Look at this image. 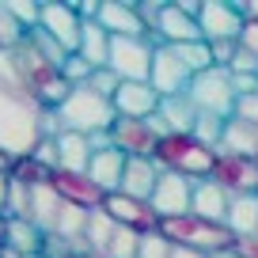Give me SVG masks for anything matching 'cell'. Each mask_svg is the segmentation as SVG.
<instances>
[{
  "label": "cell",
  "instance_id": "1",
  "mask_svg": "<svg viewBox=\"0 0 258 258\" xmlns=\"http://www.w3.org/2000/svg\"><path fill=\"white\" fill-rule=\"evenodd\" d=\"M42 114L46 110H38L27 95L0 84V152L8 160L34 156L38 141L46 137L42 133Z\"/></svg>",
  "mask_w": 258,
  "mask_h": 258
},
{
  "label": "cell",
  "instance_id": "2",
  "mask_svg": "<svg viewBox=\"0 0 258 258\" xmlns=\"http://www.w3.org/2000/svg\"><path fill=\"white\" fill-rule=\"evenodd\" d=\"M57 125L69 129V133H84V137H99V133H110V125L118 121L114 103L103 99L91 88H73V95L57 106Z\"/></svg>",
  "mask_w": 258,
  "mask_h": 258
},
{
  "label": "cell",
  "instance_id": "3",
  "mask_svg": "<svg viewBox=\"0 0 258 258\" xmlns=\"http://www.w3.org/2000/svg\"><path fill=\"white\" fill-rule=\"evenodd\" d=\"M156 163H160V171H175V175L202 182V178H213L217 148L202 145L194 133H167L160 141V148H156Z\"/></svg>",
  "mask_w": 258,
  "mask_h": 258
},
{
  "label": "cell",
  "instance_id": "4",
  "mask_svg": "<svg viewBox=\"0 0 258 258\" xmlns=\"http://www.w3.org/2000/svg\"><path fill=\"white\" fill-rule=\"evenodd\" d=\"M160 235H167L175 247H194L202 254H220V250L235 247V235L228 232V224H213V220H202L194 213L160 220Z\"/></svg>",
  "mask_w": 258,
  "mask_h": 258
},
{
  "label": "cell",
  "instance_id": "5",
  "mask_svg": "<svg viewBox=\"0 0 258 258\" xmlns=\"http://www.w3.org/2000/svg\"><path fill=\"white\" fill-rule=\"evenodd\" d=\"M156 38H110V69L121 84H145L152 76V61H156Z\"/></svg>",
  "mask_w": 258,
  "mask_h": 258
},
{
  "label": "cell",
  "instance_id": "6",
  "mask_svg": "<svg viewBox=\"0 0 258 258\" xmlns=\"http://www.w3.org/2000/svg\"><path fill=\"white\" fill-rule=\"evenodd\" d=\"M190 103L198 106V114H213V118H232L235 114V88H232V73L228 69H209L198 73L190 80Z\"/></svg>",
  "mask_w": 258,
  "mask_h": 258
},
{
  "label": "cell",
  "instance_id": "7",
  "mask_svg": "<svg viewBox=\"0 0 258 258\" xmlns=\"http://www.w3.org/2000/svg\"><path fill=\"white\" fill-rule=\"evenodd\" d=\"M198 12L202 4H186V0H175V4H163L160 16H156L152 38L163 42V46H186V42H202V27H198Z\"/></svg>",
  "mask_w": 258,
  "mask_h": 258
},
{
  "label": "cell",
  "instance_id": "8",
  "mask_svg": "<svg viewBox=\"0 0 258 258\" xmlns=\"http://www.w3.org/2000/svg\"><path fill=\"white\" fill-rule=\"evenodd\" d=\"M163 133L156 129V121H141V118H118L110 125V145L118 152H125L129 160H156Z\"/></svg>",
  "mask_w": 258,
  "mask_h": 258
},
{
  "label": "cell",
  "instance_id": "9",
  "mask_svg": "<svg viewBox=\"0 0 258 258\" xmlns=\"http://www.w3.org/2000/svg\"><path fill=\"white\" fill-rule=\"evenodd\" d=\"M198 27H202L205 42H239L247 16H243V4L232 0H205L202 12H198Z\"/></svg>",
  "mask_w": 258,
  "mask_h": 258
},
{
  "label": "cell",
  "instance_id": "10",
  "mask_svg": "<svg viewBox=\"0 0 258 258\" xmlns=\"http://www.w3.org/2000/svg\"><path fill=\"white\" fill-rule=\"evenodd\" d=\"M38 31H46L49 38H57L69 53H76V49H80V34H84V19H80L73 0H42Z\"/></svg>",
  "mask_w": 258,
  "mask_h": 258
},
{
  "label": "cell",
  "instance_id": "11",
  "mask_svg": "<svg viewBox=\"0 0 258 258\" xmlns=\"http://www.w3.org/2000/svg\"><path fill=\"white\" fill-rule=\"evenodd\" d=\"M190 202H194V178L186 175H175V171H160V182H156L148 205L156 209L160 220H171V217H186L190 213Z\"/></svg>",
  "mask_w": 258,
  "mask_h": 258
},
{
  "label": "cell",
  "instance_id": "12",
  "mask_svg": "<svg viewBox=\"0 0 258 258\" xmlns=\"http://www.w3.org/2000/svg\"><path fill=\"white\" fill-rule=\"evenodd\" d=\"M95 23L103 27L110 38H152V31H148V23L141 19L133 0H103Z\"/></svg>",
  "mask_w": 258,
  "mask_h": 258
},
{
  "label": "cell",
  "instance_id": "13",
  "mask_svg": "<svg viewBox=\"0 0 258 258\" xmlns=\"http://www.w3.org/2000/svg\"><path fill=\"white\" fill-rule=\"evenodd\" d=\"M103 213L114 220V224L121 228H133V232L148 235V232H160V217H156V209L148 202H137V198H129V194H106L103 202Z\"/></svg>",
  "mask_w": 258,
  "mask_h": 258
},
{
  "label": "cell",
  "instance_id": "14",
  "mask_svg": "<svg viewBox=\"0 0 258 258\" xmlns=\"http://www.w3.org/2000/svg\"><path fill=\"white\" fill-rule=\"evenodd\" d=\"M190 80H194V73L178 61L175 49L160 42V46H156V61H152V76H148V84H152L163 99H171V95H186V91H190Z\"/></svg>",
  "mask_w": 258,
  "mask_h": 258
},
{
  "label": "cell",
  "instance_id": "15",
  "mask_svg": "<svg viewBox=\"0 0 258 258\" xmlns=\"http://www.w3.org/2000/svg\"><path fill=\"white\" fill-rule=\"evenodd\" d=\"M213 178L224 186L232 198H243V194H258V160H247V156H217V167H213Z\"/></svg>",
  "mask_w": 258,
  "mask_h": 258
},
{
  "label": "cell",
  "instance_id": "16",
  "mask_svg": "<svg viewBox=\"0 0 258 258\" xmlns=\"http://www.w3.org/2000/svg\"><path fill=\"white\" fill-rule=\"evenodd\" d=\"M110 103H114V114H118V118H141V121H148V118L160 114L163 95L145 80V84H121V88L114 91Z\"/></svg>",
  "mask_w": 258,
  "mask_h": 258
},
{
  "label": "cell",
  "instance_id": "17",
  "mask_svg": "<svg viewBox=\"0 0 258 258\" xmlns=\"http://www.w3.org/2000/svg\"><path fill=\"white\" fill-rule=\"evenodd\" d=\"M49 186H53L69 205H80V209H88V213L103 209V202H106V194L99 190L88 175H76V171H49Z\"/></svg>",
  "mask_w": 258,
  "mask_h": 258
},
{
  "label": "cell",
  "instance_id": "18",
  "mask_svg": "<svg viewBox=\"0 0 258 258\" xmlns=\"http://www.w3.org/2000/svg\"><path fill=\"white\" fill-rule=\"evenodd\" d=\"M228 209H232V194H228L217 178H202V182H194V202H190L194 217L213 220V224H224Z\"/></svg>",
  "mask_w": 258,
  "mask_h": 258
},
{
  "label": "cell",
  "instance_id": "19",
  "mask_svg": "<svg viewBox=\"0 0 258 258\" xmlns=\"http://www.w3.org/2000/svg\"><path fill=\"white\" fill-rule=\"evenodd\" d=\"M125 163H129V156L118 152L114 145L110 148H95V156H91V163H88V178L103 194H118L121 178H125Z\"/></svg>",
  "mask_w": 258,
  "mask_h": 258
},
{
  "label": "cell",
  "instance_id": "20",
  "mask_svg": "<svg viewBox=\"0 0 258 258\" xmlns=\"http://www.w3.org/2000/svg\"><path fill=\"white\" fill-rule=\"evenodd\" d=\"M156 129H160L163 137L167 133H194L198 125V106L190 103V95H171L160 103V114H156Z\"/></svg>",
  "mask_w": 258,
  "mask_h": 258
},
{
  "label": "cell",
  "instance_id": "21",
  "mask_svg": "<svg viewBox=\"0 0 258 258\" xmlns=\"http://www.w3.org/2000/svg\"><path fill=\"white\" fill-rule=\"evenodd\" d=\"M57 152H61V167L57 171L88 175V163H91V156H95V145H91V137H84V133L61 129V133H57Z\"/></svg>",
  "mask_w": 258,
  "mask_h": 258
},
{
  "label": "cell",
  "instance_id": "22",
  "mask_svg": "<svg viewBox=\"0 0 258 258\" xmlns=\"http://www.w3.org/2000/svg\"><path fill=\"white\" fill-rule=\"evenodd\" d=\"M160 182V163L156 160H129L125 163V178H121V194L137 198V202H148Z\"/></svg>",
  "mask_w": 258,
  "mask_h": 258
},
{
  "label": "cell",
  "instance_id": "23",
  "mask_svg": "<svg viewBox=\"0 0 258 258\" xmlns=\"http://www.w3.org/2000/svg\"><path fill=\"white\" fill-rule=\"evenodd\" d=\"M220 152L258 160V125H250V121H243V118H228V121H224V141H220ZM220 152H217V156H220Z\"/></svg>",
  "mask_w": 258,
  "mask_h": 258
},
{
  "label": "cell",
  "instance_id": "24",
  "mask_svg": "<svg viewBox=\"0 0 258 258\" xmlns=\"http://www.w3.org/2000/svg\"><path fill=\"white\" fill-rule=\"evenodd\" d=\"M4 247L16 250L19 258H23V254H38V250H46V232H42L34 220H8Z\"/></svg>",
  "mask_w": 258,
  "mask_h": 258
},
{
  "label": "cell",
  "instance_id": "25",
  "mask_svg": "<svg viewBox=\"0 0 258 258\" xmlns=\"http://www.w3.org/2000/svg\"><path fill=\"white\" fill-rule=\"evenodd\" d=\"M228 232L235 239H247V235H258V194H243V198H232V209H228Z\"/></svg>",
  "mask_w": 258,
  "mask_h": 258
},
{
  "label": "cell",
  "instance_id": "26",
  "mask_svg": "<svg viewBox=\"0 0 258 258\" xmlns=\"http://www.w3.org/2000/svg\"><path fill=\"white\" fill-rule=\"evenodd\" d=\"M61 209H64V198L53 190V186H34V205H31V220L42 228L46 235H53V228H57V217H61Z\"/></svg>",
  "mask_w": 258,
  "mask_h": 258
},
{
  "label": "cell",
  "instance_id": "27",
  "mask_svg": "<svg viewBox=\"0 0 258 258\" xmlns=\"http://www.w3.org/2000/svg\"><path fill=\"white\" fill-rule=\"evenodd\" d=\"M76 53H80L91 69H106V61H110V34H106L99 23H84L80 49H76Z\"/></svg>",
  "mask_w": 258,
  "mask_h": 258
},
{
  "label": "cell",
  "instance_id": "28",
  "mask_svg": "<svg viewBox=\"0 0 258 258\" xmlns=\"http://www.w3.org/2000/svg\"><path fill=\"white\" fill-rule=\"evenodd\" d=\"M114 232H118V224H114L110 217H106L103 209H95L88 217V235H84V247L88 250H99V254H106V247H110Z\"/></svg>",
  "mask_w": 258,
  "mask_h": 258
},
{
  "label": "cell",
  "instance_id": "29",
  "mask_svg": "<svg viewBox=\"0 0 258 258\" xmlns=\"http://www.w3.org/2000/svg\"><path fill=\"white\" fill-rule=\"evenodd\" d=\"M171 49L178 53V61H182L194 76H198V73H209V69H217V64H213V46H209L205 38H202V42H186V46H171Z\"/></svg>",
  "mask_w": 258,
  "mask_h": 258
},
{
  "label": "cell",
  "instance_id": "30",
  "mask_svg": "<svg viewBox=\"0 0 258 258\" xmlns=\"http://www.w3.org/2000/svg\"><path fill=\"white\" fill-rule=\"evenodd\" d=\"M31 205H34V190L19 178H12L8 186V220H31Z\"/></svg>",
  "mask_w": 258,
  "mask_h": 258
},
{
  "label": "cell",
  "instance_id": "31",
  "mask_svg": "<svg viewBox=\"0 0 258 258\" xmlns=\"http://www.w3.org/2000/svg\"><path fill=\"white\" fill-rule=\"evenodd\" d=\"M12 178H19V182H27L34 190V186H46L49 182V171L42 167L34 156H23V160H12V171H8Z\"/></svg>",
  "mask_w": 258,
  "mask_h": 258
},
{
  "label": "cell",
  "instance_id": "32",
  "mask_svg": "<svg viewBox=\"0 0 258 258\" xmlns=\"http://www.w3.org/2000/svg\"><path fill=\"white\" fill-rule=\"evenodd\" d=\"M141 254V232H133V228H121L114 232L110 247H106V258H137Z\"/></svg>",
  "mask_w": 258,
  "mask_h": 258
},
{
  "label": "cell",
  "instance_id": "33",
  "mask_svg": "<svg viewBox=\"0 0 258 258\" xmlns=\"http://www.w3.org/2000/svg\"><path fill=\"white\" fill-rule=\"evenodd\" d=\"M23 42H27V31L8 12V0H0V49H16V46H23Z\"/></svg>",
  "mask_w": 258,
  "mask_h": 258
},
{
  "label": "cell",
  "instance_id": "34",
  "mask_svg": "<svg viewBox=\"0 0 258 258\" xmlns=\"http://www.w3.org/2000/svg\"><path fill=\"white\" fill-rule=\"evenodd\" d=\"M194 137L202 141V145H209V148H217V152H220V141H224V118H213V114H198Z\"/></svg>",
  "mask_w": 258,
  "mask_h": 258
},
{
  "label": "cell",
  "instance_id": "35",
  "mask_svg": "<svg viewBox=\"0 0 258 258\" xmlns=\"http://www.w3.org/2000/svg\"><path fill=\"white\" fill-rule=\"evenodd\" d=\"M61 76L69 80V88H88V84H91V76H95V69H91V64L84 61L80 53H73L69 61L61 64Z\"/></svg>",
  "mask_w": 258,
  "mask_h": 258
},
{
  "label": "cell",
  "instance_id": "36",
  "mask_svg": "<svg viewBox=\"0 0 258 258\" xmlns=\"http://www.w3.org/2000/svg\"><path fill=\"white\" fill-rule=\"evenodd\" d=\"M31 42H34V46H38V53L46 57L49 64H57V69H61V64L69 61V57H73V53H69V49H64V46H61V42H57V38H49L46 31H31Z\"/></svg>",
  "mask_w": 258,
  "mask_h": 258
},
{
  "label": "cell",
  "instance_id": "37",
  "mask_svg": "<svg viewBox=\"0 0 258 258\" xmlns=\"http://www.w3.org/2000/svg\"><path fill=\"white\" fill-rule=\"evenodd\" d=\"M8 12L16 16V23L23 27L27 34L38 31V23H42V4H23V0H8Z\"/></svg>",
  "mask_w": 258,
  "mask_h": 258
},
{
  "label": "cell",
  "instance_id": "38",
  "mask_svg": "<svg viewBox=\"0 0 258 258\" xmlns=\"http://www.w3.org/2000/svg\"><path fill=\"white\" fill-rule=\"evenodd\" d=\"M171 250H175V243L167 235L148 232V235H141V254L137 258H171Z\"/></svg>",
  "mask_w": 258,
  "mask_h": 258
},
{
  "label": "cell",
  "instance_id": "39",
  "mask_svg": "<svg viewBox=\"0 0 258 258\" xmlns=\"http://www.w3.org/2000/svg\"><path fill=\"white\" fill-rule=\"evenodd\" d=\"M34 160L42 163L46 171H57L61 167V152H57V137H42L38 148H34Z\"/></svg>",
  "mask_w": 258,
  "mask_h": 258
},
{
  "label": "cell",
  "instance_id": "40",
  "mask_svg": "<svg viewBox=\"0 0 258 258\" xmlns=\"http://www.w3.org/2000/svg\"><path fill=\"white\" fill-rule=\"evenodd\" d=\"M91 91H99L103 99H114V91L121 88V80L110 73V69H95V76H91V84H88Z\"/></svg>",
  "mask_w": 258,
  "mask_h": 258
},
{
  "label": "cell",
  "instance_id": "41",
  "mask_svg": "<svg viewBox=\"0 0 258 258\" xmlns=\"http://www.w3.org/2000/svg\"><path fill=\"white\" fill-rule=\"evenodd\" d=\"M228 73H232V76H258V57L239 46V53H235L232 64H228Z\"/></svg>",
  "mask_w": 258,
  "mask_h": 258
},
{
  "label": "cell",
  "instance_id": "42",
  "mask_svg": "<svg viewBox=\"0 0 258 258\" xmlns=\"http://www.w3.org/2000/svg\"><path fill=\"white\" fill-rule=\"evenodd\" d=\"M209 46H213V64L217 69H228L232 57L239 53V42H209Z\"/></svg>",
  "mask_w": 258,
  "mask_h": 258
},
{
  "label": "cell",
  "instance_id": "43",
  "mask_svg": "<svg viewBox=\"0 0 258 258\" xmlns=\"http://www.w3.org/2000/svg\"><path fill=\"white\" fill-rule=\"evenodd\" d=\"M232 118H243V121H250V125H258V95L235 99V114Z\"/></svg>",
  "mask_w": 258,
  "mask_h": 258
},
{
  "label": "cell",
  "instance_id": "44",
  "mask_svg": "<svg viewBox=\"0 0 258 258\" xmlns=\"http://www.w3.org/2000/svg\"><path fill=\"white\" fill-rule=\"evenodd\" d=\"M239 46L258 57V19H247V27H243V34H239Z\"/></svg>",
  "mask_w": 258,
  "mask_h": 258
},
{
  "label": "cell",
  "instance_id": "45",
  "mask_svg": "<svg viewBox=\"0 0 258 258\" xmlns=\"http://www.w3.org/2000/svg\"><path fill=\"white\" fill-rule=\"evenodd\" d=\"M235 254L239 258H258V235H247V239H235Z\"/></svg>",
  "mask_w": 258,
  "mask_h": 258
},
{
  "label": "cell",
  "instance_id": "46",
  "mask_svg": "<svg viewBox=\"0 0 258 258\" xmlns=\"http://www.w3.org/2000/svg\"><path fill=\"white\" fill-rule=\"evenodd\" d=\"M8 186H12V175L0 171V213H4V217H8Z\"/></svg>",
  "mask_w": 258,
  "mask_h": 258
},
{
  "label": "cell",
  "instance_id": "47",
  "mask_svg": "<svg viewBox=\"0 0 258 258\" xmlns=\"http://www.w3.org/2000/svg\"><path fill=\"white\" fill-rule=\"evenodd\" d=\"M171 258H209V254H202V250H194V247H175Z\"/></svg>",
  "mask_w": 258,
  "mask_h": 258
},
{
  "label": "cell",
  "instance_id": "48",
  "mask_svg": "<svg viewBox=\"0 0 258 258\" xmlns=\"http://www.w3.org/2000/svg\"><path fill=\"white\" fill-rule=\"evenodd\" d=\"M243 16H247V19H258V0H254V4H250V0L243 4Z\"/></svg>",
  "mask_w": 258,
  "mask_h": 258
},
{
  "label": "cell",
  "instance_id": "49",
  "mask_svg": "<svg viewBox=\"0 0 258 258\" xmlns=\"http://www.w3.org/2000/svg\"><path fill=\"white\" fill-rule=\"evenodd\" d=\"M73 258H106V254H99V250H73Z\"/></svg>",
  "mask_w": 258,
  "mask_h": 258
},
{
  "label": "cell",
  "instance_id": "50",
  "mask_svg": "<svg viewBox=\"0 0 258 258\" xmlns=\"http://www.w3.org/2000/svg\"><path fill=\"white\" fill-rule=\"evenodd\" d=\"M4 232H8V217L0 213V243H4Z\"/></svg>",
  "mask_w": 258,
  "mask_h": 258
},
{
  "label": "cell",
  "instance_id": "51",
  "mask_svg": "<svg viewBox=\"0 0 258 258\" xmlns=\"http://www.w3.org/2000/svg\"><path fill=\"white\" fill-rule=\"evenodd\" d=\"M209 258H239L235 250H220V254H209Z\"/></svg>",
  "mask_w": 258,
  "mask_h": 258
},
{
  "label": "cell",
  "instance_id": "52",
  "mask_svg": "<svg viewBox=\"0 0 258 258\" xmlns=\"http://www.w3.org/2000/svg\"><path fill=\"white\" fill-rule=\"evenodd\" d=\"M23 258H49V254H46V250H38V254H23Z\"/></svg>",
  "mask_w": 258,
  "mask_h": 258
}]
</instances>
